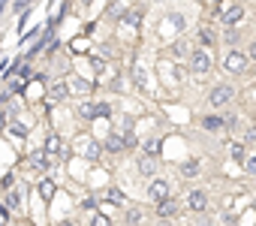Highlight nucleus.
Instances as JSON below:
<instances>
[{
  "label": "nucleus",
  "mask_w": 256,
  "mask_h": 226,
  "mask_svg": "<svg viewBox=\"0 0 256 226\" xmlns=\"http://www.w3.org/2000/svg\"><path fill=\"white\" fill-rule=\"evenodd\" d=\"M187 64H190V72H196V76H208L211 66H214V58H211L208 48H193V52L187 54Z\"/></svg>",
  "instance_id": "1"
},
{
  "label": "nucleus",
  "mask_w": 256,
  "mask_h": 226,
  "mask_svg": "<svg viewBox=\"0 0 256 226\" xmlns=\"http://www.w3.org/2000/svg\"><path fill=\"white\" fill-rule=\"evenodd\" d=\"M247 66H250L247 52H241V48H229V52L223 54V70H226L229 76H241Z\"/></svg>",
  "instance_id": "2"
},
{
  "label": "nucleus",
  "mask_w": 256,
  "mask_h": 226,
  "mask_svg": "<svg viewBox=\"0 0 256 226\" xmlns=\"http://www.w3.org/2000/svg\"><path fill=\"white\" fill-rule=\"evenodd\" d=\"M235 100V88L232 84H214L211 90H208V106L211 108H223V106H229Z\"/></svg>",
  "instance_id": "3"
},
{
  "label": "nucleus",
  "mask_w": 256,
  "mask_h": 226,
  "mask_svg": "<svg viewBox=\"0 0 256 226\" xmlns=\"http://www.w3.org/2000/svg\"><path fill=\"white\" fill-rule=\"evenodd\" d=\"M244 16H247L244 4H229V6L220 10V24H223V28H238V24L244 22Z\"/></svg>",
  "instance_id": "4"
},
{
  "label": "nucleus",
  "mask_w": 256,
  "mask_h": 226,
  "mask_svg": "<svg viewBox=\"0 0 256 226\" xmlns=\"http://www.w3.org/2000/svg\"><path fill=\"white\" fill-rule=\"evenodd\" d=\"M78 115H82L84 121H94V118H108V115H112V106H108V102H90V100H84V102L78 106Z\"/></svg>",
  "instance_id": "5"
},
{
  "label": "nucleus",
  "mask_w": 256,
  "mask_h": 226,
  "mask_svg": "<svg viewBox=\"0 0 256 226\" xmlns=\"http://www.w3.org/2000/svg\"><path fill=\"white\" fill-rule=\"evenodd\" d=\"M187 208L193 211V214H205L208 211V205H211V196H208V190H202V187H196V190H190L187 193Z\"/></svg>",
  "instance_id": "6"
},
{
  "label": "nucleus",
  "mask_w": 256,
  "mask_h": 226,
  "mask_svg": "<svg viewBox=\"0 0 256 226\" xmlns=\"http://www.w3.org/2000/svg\"><path fill=\"white\" fill-rule=\"evenodd\" d=\"M76 151H78L84 160H100L102 145H100V142H94L90 136H78V139H76Z\"/></svg>",
  "instance_id": "7"
},
{
  "label": "nucleus",
  "mask_w": 256,
  "mask_h": 226,
  "mask_svg": "<svg viewBox=\"0 0 256 226\" xmlns=\"http://www.w3.org/2000/svg\"><path fill=\"white\" fill-rule=\"evenodd\" d=\"M42 151H46L48 157H70V148L64 145V139H60L58 133H48V136H46V142H42Z\"/></svg>",
  "instance_id": "8"
},
{
  "label": "nucleus",
  "mask_w": 256,
  "mask_h": 226,
  "mask_svg": "<svg viewBox=\"0 0 256 226\" xmlns=\"http://www.w3.org/2000/svg\"><path fill=\"white\" fill-rule=\"evenodd\" d=\"M46 94H48L52 102H60V100L70 96V82H66V78H52L48 88H46Z\"/></svg>",
  "instance_id": "9"
},
{
  "label": "nucleus",
  "mask_w": 256,
  "mask_h": 226,
  "mask_svg": "<svg viewBox=\"0 0 256 226\" xmlns=\"http://www.w3.org/2000/svg\"><path fill=\"white\" fill-rule=\"evenodd\" d=\"M148 196H151L154 202H160V199L172 196V187H169V181H166V178H151V184H148Z\"/></svg>",
  "instance_id": "10"
},
{
  "label": "nucleus",
  "mask_w": 256,
  "mask_h": 226,
  "mask_svg": "<svg viewBox=\"0 0 256 226\" xmlns=\"http://www.w3.org/2000/svg\"><path fill=\"white\" fill-rule=\"evenodd\" d=\"M154 214H157L160 220H172V217L178 214V202H175L172 196H166V199L154 202Z\"/></svg>",
  "instance_id": "11"
},
{
  "label": "nucleus",
  "mask_w": 256,
  "mask_h": 226,
  "mask_svg": "<svg viewBox=\"0 0 256 226\" xmlns=\"http://www.w3.org/2000/svg\"><path fill=\"white\" fill-rule=\"evenodd\" d=\"M4 205L10 211H22V205H24V187H10L6 196H4Z\"/></svg>",
  "instance_id": "12"
},
{
  "label": "nucleus",
  "mask_w": 256,
  "mask_h": 226,
  "mask_svg": "<svg viewBox=\"0 0 256 226\" xmlns=\"http://www.w3.org/2000/svg\"><path fill=\"white\" fill-rule=\"evenodd\" d=\"M102 151H106V154H124V151H126L124 136H120V133H108V139L102 142Z\"/></svg>",
  "instance_id": "13"
},
{
  "label": "nucleus",
  "mask_w": 256,
  "mask_h": 226,
  "mask_svg": "<svg viewBox=\"0 0 256 226\" xmlns=\"http://www.w3.org/2000/svg\"><path fill=\"white\" fill-rule=\"evenodd\" d=\"M28 163H30V166L36 169V172H42V175H46V172L52 169V157H48L46 151H34V154L28 157Z\"/></svg>",
  "instance_id": "14"
},
{
  "label": "nucleus",
  "mask_w": 256,
  "mask_h": 226,
  "mask_svg": "<svg viewBox=\"0 0 256 226\" xmlns=\"http://www.w3.org/2000/svg\"><path fill=\"white\" fill-rule=\"evenodd\" d=\"M136 169H139V175H145V178H154L157 175V157H139V163H136Z\"/></svg>",
  "instance_id": "15"
},
{
  "label": "nucleus",
  "mask_w": 256,
  "mask_h": 226,
  "mask_svg": "<svg viewBox=\"0 0 256 226\" xmlns=\"http://www.w3.org/2000/svg\"><path fill=\"white\" fill-rule=\"evenodd\" d=\"M199 46H202V48H208V52L217 46V34H214V28H208V24H202V28H199Z\"/></svg>",
  "instance_id": "16"
},
{
  "label": "nucleus",
  "mask_w": 256,
  "mask_h": 226,
  "mask_svg": "<svg viewBox=\"0 0 256 226\" xmlns=\"http://www.w3.org/2000/svg\"><path fill=\"white\" fill-rule=\"evenodd\" d=\"M202 130L205 133H223V118L220 115H205L202 118Z\"/></svg>",
  "instance_id": "17"
},
{
  "label": "nucleus",
  "mask_w": 256,
  "mask_h": 226,
  "mask_svg": "<svg viewBox=\"0 0 256 226\" xmlns=\"http://www.w3.org/2000/svg\"><path fill=\"white\" fill-rule=\"evenodd\" d=\"M244 157H247V145H244V142H232V145H229V160L241 166Z\"/></svg>",
  "instance_id": "18"
},
{
  "label": "nucleus",
  "mask_w": 256,
  "mask_h": 226,
  "mask_svg": "<svg viewBox=\"0 0 256 226\" xmlns=\"http://www.w3.org/2000/svg\"><path fill=\"white\" fill-rule=\"evenodd\" d=\"M181 175H184V178H196V175H199V160H196V157H193V160H184V163H181Z\"/></svg>",
  "instance_id": "19"
},
{
  "label": "nucleus",
  "mask_w": 256,
  "mask_h": 226,
  "mask_svg": "<svg viewBox=\"0 0 256 226\" xmlns=\"http://www.w3.org/2000/svg\"><path fill=\"white\" fill-rule=\"evenodd\" d=\"M40 196H42L46 202L54 199V181H52V178H42V181H40Z\"/></svg>",
  "instance_id": "20"
},
{
  "label": "nucleus",
  "mask_w": 256,
  "mask_h": 226,
  "mask_svg": "<svg viewBox=\"0 0 256 226\" xmlns=\"http://www.w3.org/2000/svg\"><path fill=\"white\" fill-rule=\"evenodd\" d=\"M142 217H145V214H142V208H126L124 223H126V226H139V223H142Z\"/></svg>",
  "instance_id": "21"
},
{
  "label": "nucleus",
  "mask_w": 256,
  "mask_h": 226,
  "mask_svg": "<svg viewBox=\"0 0 256 226\" xmlns=\"http://www.w3.org/2000/svg\"><path fill=\"white\" fill-rule=\"evenodd\" d=\"M223 42H226L229 48H238V42H241V34H238V28H226V34H223Z\"/></svg>",
  "instance_id": "22"
},
{
  "label": "nucleus",
  "mask_w": 256,
  "mask_h": 226,
  "mask_svg": "<svg viewBox=\"0 0 256 226\" xmlns=\"http://www.w3.org/2000/svg\"><path fill=\"white\" fill-rule=\"evenodd\" d=\"M142 154L145 157H157L160 154V139H145L142 142Z\"/></svg>",
  "instance_id": "23"
},
{
  "label": "nucleus",
  "mask_w": 256,
  "mask_h": 226,
  "mask_svg": "<svg viewBox=\"0 0 256 226\" xmlns=\"http://www.w3.org/2000/svg\"><path fill=\"white\" fill-rule=\"evenodd\" d=\"M106 199H108L112 205H126V196H124V190H118V187H108V190H106Z\"/></svg>",
  "instance_id": "24"
},
{
  "label": "nucleus",
  "mask_w": 256,
  "mask_h": 226,
  "mask_svg": "<svg viewBox=\"0 0 256 226\" xmlns=\"http://www.w3.org/2000/svg\"><path fill=\"white\" fill-rule=\"evenodd\" d=\"M88 226H112V220H108L106 214H96V211H94V214L88 217Z\"/></svg>",
  "instance_id": "25"
},
{
  "label": "nucleus",
  "mask_w": 256,
  "mask_h": 226,
  "mask_svg": "<svg viewBox=\"0 0 256 226\" xmlns=\"http://www.w3.org/2000/svg\"><path fill=\"white\" fill-rule=\"evenodd\" d=\"M241 166H244V169H247V175H250V178H256V151H253V154H247V157H244V163H241Z\"/></svg>",
  "instance_id": "26"
},
{
  "label": "nucleus",
  "mask_w": 256,
  "mask_h": 226,
  "mask_svg": "<svg viewBox=\"0 0 256 226\" xmlns=\"http://www.w3.org/2000/svg\"><path fill=\"white\" fill-rule=\"evenodd\" d=\"M120 18H124L126 24H139V22H142V10H130V12H120Z\"/></svg>",
  "instance_id": "27"
},
{
  "label": "nucleus",
  "mask_w": 256,
  "mask_h": 226,
  "mask_svg": "<svg viewBox=\"0 0 256 226\" xmlns=\"http://www.w3.org/2000/svg\"><path fill=\"white\" fill-rule=\"evenodd\" d=\"M30 4H34V0H12V12H18V16H22V12H28V6H30Z\"/></svg>",
  "instance_id": "28"
},
{
  "label": "nucleus",
  "mask_w": 256,
  "mask_h": 226,
  "mask_svg": "<svg viewBox=\"0 0 256 226\" xmlns=\"http://www.w3.org/2000/svg\"><path fill=\"white\" fill-rule=\"evenodd\" d=\"M72 88H76V90H82V94H88V90H90V82H84V78H72L70 90H72Z\"/></svg>",
  "instance_id": "29"
},
{
  "label": "nucleus",
  "mask_w": 256,
  "mask_h": 226,
  "mask_svg": "<svg viewBox=\"0 0 256 226\" xmlns=\"http://www.w3.org/2000/svg\"><path fill=\"white\" fill-rule=\"evenodd\" d=\"M10 133H12V136H18V139H24V136H28V127H24V124H18V121H12Z\"/></svg>",
  "instance_id": "30"
},
{
  "label": "nucleus",
  "mask_w": 256,
  "mask_h": 226,
  "mask_svg": "<svg viewBox=\"0 0 256 226\" xmlns=\"http://www.w3.org/2000/svg\"><path fill=\"white\" fill-rule=\"evenodd\" d=\"M244 145H256V124L247 127V133H244Z\"/></svg>",
  "instance_id": "31"
},
{
  "label": "nucleus",
  "mask_w": 256,
  "mask_h": 226,
  "mask_svg": "<svg viewBox=\"0 0 256 226\" xmlns=\"http://www.w3.org/2000/svg\"><path fill=\"white\" fill-rule=\"evenodd\" d=\"M82 208H84V211H94V208H96V199H94V196H90V199H84V202H82Z\"/></svg>",
  "instance_id": "32"
},
{
  "label": "nucleus",
  "mask_w": 256,
  "mask_h": 226,
  "mask_svg": "<svg viewBox=\"0 0 256 226\" xmlns=\"http://www.w3.org/2000/svg\"><path fill=\"white\" fill-rule=\"evenodd\" d=\"M247 58H250V60H253V64H256V40H253V42H250V46H247Z\"/></svg>",
  "instance_id": "33"
},
{
  "label": "nucleus",
  "mask_w": 256,
  "mask_h": 226,
  "mask_svg": "<svg viewBox=\"0 0 256 226\" xmlns=\"http://www.w3.org/2000/svg\"><path fill=\"white\" fill-rule=\"evenodd\" d=\"M90 66H94V70H102V66H106V64H102V60H100V58H90Z\"/></svg>",
  "instance_id": "34"
},
{
  "label": "nucleus",
  "mask_w": 256,
  "mask_h": 226,
  "mask_svg": "<svg viewBox=\"0 0 256 226\" xmlns=\"http://www.w3.org/2000/svg\"><path fill=\"white\" fill-rule=\"evenodd\" d=\"M6 217H10V208H6L4 202H0V220H6Z\"/></svg>",
  "instance_id": "35"
},
{
  "label": "nucleus",
  "mask_w": 256,
  "mask_h": 226,
  "mask_svg": "<svg viewBox=\"0 0 256 226\" xmlns=\"http://www.w3.org/2000/svg\"><path fill=\"white\" fill-rule=\"evenodd\" d=\"M223 4H226V0H211V6H217V10H220Z\"/></svg>",
  "instance_id": "36"
},
{
  "label": "nucleus",
  "mask_w": 256,
  "mask_h": 226,
  "mask_svg": "<svg viewBox=\"0 0 256 226\" xmlns=\"http://www.w3.org/2000/svg\"><path fill=\"white\" fill-rule=\"evenodd\" d=\"M58 226H76V223H70V220H64V223H58Z\"/></svg>",
  "instance_id": "37"
},
{
  "label": "nucleus",
  "mask_w": 256,
  "mask_h": 226,
  "mask_svg": "<svg viewBox=\"0 0 256 226\" xmlns=\"http://www.w3.org/2000/svg\"><path fill=\"white\" fill-rule=\"evenodd\" d=\"M4 6H6V4H0V16H4Z\"/></svg>",
  "instance_id": "38"
},
{
  "label": "nucleus",
  "mask_w": 256,
  "mask_h": 226,
  "mask_svg": "<svg viewBox=\"0 0 256 226\" xmlns=\"http://www.w3.org/2000/svg\"><path fill=\"white\" fill-rule=\"evenodd\" d=\"M0 4H6V0H0Z\"/></svg>",
  "instance_id": "39"
},
{
  "label": "nucleus",
  "mask_w": 256,
  "mask_h": 226,
  "mask_svg": "<svg viewBox=\"0 0 256 226\" xmlns=\"http://www.w3.org/2000/svg\"><path fill=\"white\" fill-rule=\"evenodd\" d=\"M84 4H90V0H84Z\"/></svg>",
  "instance_id": "40"
}]
</instances>
